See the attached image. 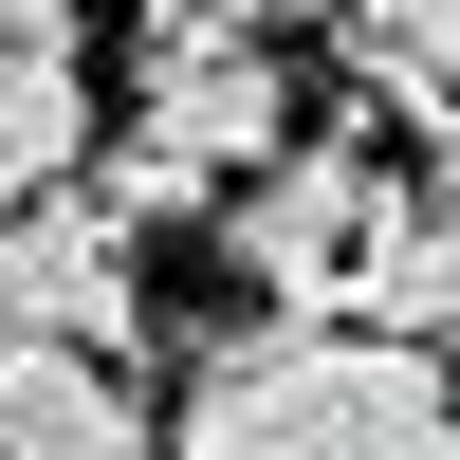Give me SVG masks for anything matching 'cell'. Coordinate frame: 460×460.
Here are the masks:
<instances>
[{
    "mask_svg": "<svg viewBox=\"0 0 460 460\" xmlns=\"http://www.w3.org/2000/svg\"><path fill=\"white\" fill-rule=\"evenodd\" d=\"M129 74H147V93H129V147H147V166H184L203 203H221V184H258V166L295 147L277 37H147Z\"/></svg>",
    "mask_w": 460,
    "mask_h": 460,
    "instance_id": "cell-3",
    "label": "cell"
},
{
    "mask_svg": "<svg viewBox=\"0 0 460 460\" xmlns=\"http://www.w3.org/2000/svg\"><path fill=\"white\" fill-rule=\"evenodd\" d=\"M424 203H442V221H460V129H442V166H424Z\"/></svg>",
    "mask_w": 460,
    "mask_h": 460,
    "instance_id": "cell-8",
    "label": "cell"
},
{
    "mask_svg": "<svg viewBox=\"0 0 460 460\" xmlns=\"http://www.w3.org/2000/svg\"><path fill=\"white\" fill-rule=\"evenodd\" d=\"M405 203H424V184H405L368 129H314V147H277L258 184H221L203 240L240 258L258 314H368V258L405 240Z\"/></svg>",
    "mask_w": 460,
    "mask_h": 460,
    "instance_id": "cell-2",
    "label": "cell"
},
{
    "mask_svg": "<svg viewBox=\"0 0 460 460\" xmlns=\"http://www.w3.org/2000/svg\"><path fill=\"white\" fill-rule=\"evenodd\" d=\"M221 37H295V19H350V0H203Z\"/></svg>",
    "mask_w": 460,
    "mask_h": 460,
    "instance_id": "cell-7",
    "label": "cell"
},
{
    "mask_svg": "<svg viewBox=\"0 0 460 460\" xmlns=\"http://www.w3.org/2000/svg\"><path fill=\"white\" fill-rule=\"evenodd\" d=\"M0 460H147V405L111 350H0Z\"/></svg>",
    "mask_w": 460,
    "mask_h": 460,
    "instance_id": "cell-4",
    "label": "cell"
},
{
    "mask_svg": "<svg viewBox=\"0 0 460 460\" xmlns=\"http://www.w3.org/2000/svg\"><path fill=\"white\" fill-rule=\"evenodd\" d=\"M350 332H387V350H424V368L460 350V221H442V203H405V240L368 258V314H350Z\"/></svg>",
    "mask_w": 460,
    "mask_h": 460,
    "instance_id": "cell-6",
    "label": "cell"
},
{
    "mask_svg": "<svg viewBox=\"0 0 460 460\" xmlns=\"http://www.w3.org/2000/svg\"><path fill=\"white\" fill-rule=\"evenodd\" d=\"M166 460H460V387L350 314H240L184 350Z\"/></svg>",
    "mask_w": 460,
    "mask_h": 460,
    "instance_id": "cell-1",
    "label": "cell"
},
{
    "mask_svg": "<svg viewBox=\"0 0 460 460\" xmlns=\"http://www.w3.org/2000/svg\"><path fill=\"white\" fill-rule=\"evenodd\" d=\"M111 111H93V56H0V203H56L93 184Z\"/></svg>",
    "mask_w": 460,
    "mask_h": 460,
    "instance_id": "cell-5",
    "label": "cell"
}]
</instances>
